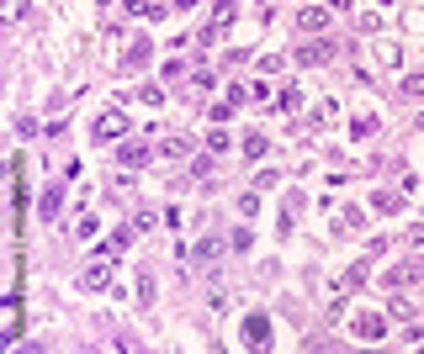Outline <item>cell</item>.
<instances>
[{
  "label": "cell",
  "mask_w": 424,
  "mask_h": 354,
  "mask_svg": "<svg viewBox=\"0 0 424 354\" xmlns=\"http://www.w3.org/2000/svg\"><path fill=\"white\" fill-rule=\"evenodd\" d=\"M297 27H303V32H323V27H329V11H323V5H308V11H297Z\"/></svg>",
  "instance_id": "7"
},
{
  "label": "cell",
  "mask_w": 424,
  "mask_h": 354,
  "mask_svg": "<svg viewBox=\"0 0 424 354\" xmlns=\"http://www.w3.org/2000/svg\"><path fill=\"white\" fill-rule=\"evenodd\" d=\"M361 228H366V212H361V206L340 212V233H361Z\"/></svg>",
  "instance_id": "13"
},
{
  "label": "cell",
  "mask_w": 424,
  "mask_h": 354,
  "mask_svg": "<svg viewBox=\"0 0 424 354\" xmlns=\"http://www.w3.org/2000/svg\"><path fill=\"white\" fill-rule=\"evenodd\" d=\"M218 254H223L218 238H202V243H197V259H218Z\"/></svg>",
  "instance_id": "16"
},
{
  "label": "cell",
  "mask_w": 424,
  "mask_h": 354,
  "mask_svg": "<svg viewBox=\"0 0 424 354\" xmlns=\"http://www.w3.org/2000/svg\"><path fill=\"white\" fill-rule=\"evenodd\" d=\"M122 133H127V117L122 111H101L96 117V143H117Z\"/></svg>",
  "instance_id": "3"
},
{
  "label": "cell",
  "mask_w": 424,
  "mask_h": 354,
  "mask_svg": "<svg viewBox=\"0 0 424 354\" xmlns=\"http://www.w3.org/2000/svg\"><path fill=\"white\" fill-rule=\"evenodd\" d=\"M154 291H160V286H154V275L143 270L138 275V307H154Z\"/></svg>",
  "instance_id": "14"
},
{
  "label": "cell",
  "mask_w": 424,
  "mask_h": 354,
  "mask_svg": "<svg viewBox=\"0 0 424 354\" xmlns=\"http://www.w3.org/2000/svg\"><path fill=\"white\" fill-rule=\"evenodd\" d=\"M366 275H371V259H356V264H350V270H345V275L334 280V296H340V301H345V296H356Z\"/></svg>",
  "instance_id": "2"
},
{
  "label": "cell",
  "mask_w": 424,
  "mask_h": 354,
  "mask_svg": "<svg viewBox=\"0 0 424 354\" xmlns=\"http://www.w3.org/2000/svg\"><path fill=\"white\" fill-rule=\"evenodd\" d=\"M408 280H424V259H408V264H392L382 275V286H408Z\"/></svg>",
  "instance_id": "5"
},
{
  "label": "cell",
  "mask_w": 424,
  "mask_h": 354,
  "mask_svg": "<svg viewBox=\"0 0 424 354\" xmlns=\"http://www.w3.org/2000/svg\"><path fill=\"white\" fill-rule=\"evenodd\" d=\"M106 280H112V259H101V254H96V264H90V270L80 275V286H85V291H101Z\"/></svg>",
  "instance_id": "6"
},
{
  "label": "cell",
  "mask_w": 424,
  "mask_h": 354,
  "mask_svg": "<svg viewBox=\"0 0 424 354\" xmlns=\"http://www.w3.org/2000/svg\"><path fill=\"white\" fill-rule=\"evenodd\" d=\"M27 16V0H5V21H21Z\"/></svg>",
  "instance_id": "20"
},
{
  "label": "cell",
  "mask_w": 424,
  "mask_h": 354,
  "mask_svg": "<svg viewBox=\"0 0 424 354\" xmlns=\"http://www.w3.org/2000/svg\"><path fill=\"white\" fill-rule=\"evenodd\" d=\"M356 333H361V338H382V333H387V323H382L377 312H366V317H356Z\"/></svg>",
  "instance_id": "8"
},
{
  "label": "cell",
  "mask_w": 424,
  "mask_h": 354,
  "mask_svg": "<svg viewBox=\"0 0 424 354\" xmlns=\"http://www.w3.org/2000/svg\"><path fill=\"white\" fill-rule=\"evenodd\" d=\"M403 96H424V74H408L403 79Z\"/></svg>",
  "instance_id": "21"
},
{
  "label": "cell",
  "mask_w": 424,
  "mask_h": 354,
  "mask_svg": "<svg viewBox=\"0 0 424 354\" xmlns=\"http://www.w3.org/2000/svg\"><path fill=\"white\" fill-rule=\"evenodd\" d=\"M127 11H138V16H154V5H149V0H127Z\"/></svg>",
  "instance_id": "22"
},
{
  "label": "cell",
  "mask_w": 424,
  "mask_h": 354,
  "mask_svg": "<svg viewBox=\"0 0 424 354\" xmlns=\"http://www.w3.org/2000/svg\"><path fill=\"white\" fill-rule=\"evenodd\" d=\"M59 201H64V191H59V185H53V191H42V201H38V217H42V222H48V217L59 212Z\"/></svg>",
  "instance_id": "12"
},
{
  "label": "cell",
  "mask_w": 424,
  "mask_h": 354,
  "mask_svg": "<svg viewBox=\"0 0 424 354\" xmlns=\"http://www.w3.org/2000/svg\"><path fill=\"white\" fill-rule=\"evenodd\" d=\"M143 164H149V148L143 143H127L122 148V169H143Z\"/></svg>",
  "instance_id": "10"
},
{
  "label": "cell",
  "mask_w": 424,
  "mask_h": 354,
  "mask_svg": "<svg viewBox=\"0 0 424 354\" xmlns=\"http://www.w3.org/2000/svg\"><path fill=\"white\" fill-rule=\"evenodd\" d=\"M191 175L202 180V185H212V180H218V169H212V159H197V169H191Z\"/></svg>",
  "instance_id": "15"
},
{
  "label": "cell",
  "mask_w": 424,
  "mask_h": 354,
  "mask_svg": "<svg viewBox=\"0 0 424 354\" xmlns=\"http://www.w3.org/2000/svg\"><path fill=\"white\" fill-rule=\"evenodd\" d=\"M329 59H334V42H313V48L297 53V64H329Z\"/></svg>",
  "instance_id": "9"
},
{
  "label": "cell",
  "mask_w": 424,
  "mask_h": 354,
  "mask_svg": "<svg viewBox=\"0 0 424 354\" xmlns=\"http://www.w3.org/2000/svg\"><path fill=\"white\" fill-rule=\"evenodd\" d=\"M149 48H154V42H149V38L127 42V69H143V64H149Z\"/></svg>",
  "instance_id": "11"
},
{
  "label": "cell",
  "mask_w": 424,
  "mask_h": 354,
  "mask_svg": "<svg viewBox=\"0 0 424 354\" xmlns=\"http://www.w3.org/2000/svg\"><path fill=\"white\" fill-rule=\"evenodd\" d=\"M345 5H350V0H334V11H345Z\"/></svg>",
  "instance_id": "23"
},
{
  "label": "cell",
  "mask_w": 424,
  "mask_h": 354,
  "mask_svg": "<svg viewBox=\"0 0 424 354\" xmlns=\"http://www.w3.org/2000/svg\"><path fill=\"white\" fill-rule=\"evenodd\" d=\"M244 344H249V349H265V344H271V317H244Z\"/></svg>",
  "instance_id": "4"
},
{
  "label": "cell",
  "mask_w": 424,
  "mask_h": 354,
  "mask_svg": "<svg viewBox=\"0 0 424 354\" xmlns=\"http://www.w3.org/2000/svg\"><path fill=\"white\" fill-rule=\"evenodd\" d=\"M160 154H164V159H186V143H181V138H164Z\"/></svg>",
  "instance_id": "17"
},
{
  "label": "cell",
  "mask_w": 424,
  "mask_h": 354,
  "mask_svg": "<svg viewBox=\"0 0 424 354\" xmlns=\"http://www.w3.org/2000/svg\"><path fill=\"white\" fill-rule=\"evenodd\" d=\"M234 16H239V0H218V11H212V21L202 27V48H218V42L228 38V27H234Z\"/></svg>",
  "instance_id": "1"
},
{
  "label": "cell",
  "mask_w": 424,
  "mask_h": 354,
  "mask_svg": "<svg viewBox=\"0 0 424 354\" xmlns=\"http://www.w3.org/2000/svg\"><path fill=\"white\" fill-rule=\"evenodd\" d=\"M392 317H414V296H392Z\"/></svg>",
  "instance_id": "18"
},
{
  "label": "cell",
  "mask_w": 424,
  "mask_h": 354,
  "mask_svg": "<svg viewBox=\"0 0 424 354\" xmlns=\"http://www.w3.org/2000/svg\"><path fill=\"white\" fill-rule=\"evenodd\" d=\"M239 212L255 217V212H260V196H255V191H244V196H239Z\"/></svg>",
  "instance_id": "19"
}]
</instances>
